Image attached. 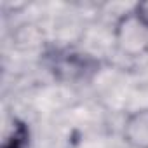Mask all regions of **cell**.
Wrapping results in <instances>:
<instances>
[{
  "instance_id": "cell-2",
  "label": "cell",
  "mask_w": 148,
  "mask_h": 148,
  "mask_svg": "<svg viewBox=\"0 0 148 148\" xmlns=\"http://www.w3.org/2000/svg\"><path fill=\"white\" fill-rule=\"evenodd\" d=\"M28 141V129L21 122H14L11 134L5 138L2 148H25Z\"/></svg>"
},
{
  "instance_id": "cell-1",
  "label": "cell",
  "mask_w": 148,
  "mask_h": 148,
  "mask_svg": "<svg viewBox=\"0 0 148 148\" xmlns=\"http://www.w3.org/2000/svg\"><path fill=\"white\" fill-rule=\"evenodd\" d=\"M125 134L129 141L138 148H148V112L132 115L127 122Z\"/></svg>"
},
{
  "instance_id": "cell-3",
  "label": "cell",
  "mask_w": 148,
  "mask_h": 148,
  "mask_svg": "<svg viewBox=\"0 0 148 148\" xmlns=\"http://www.w3.org/2000/svg\"><path fill=\"white\" fill-rule=\"evenodd\" d=\"M136 18L148 26V2H141L138 7H136Z\"/></svg>"
}]
</instances>
